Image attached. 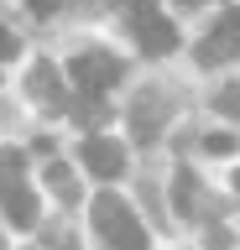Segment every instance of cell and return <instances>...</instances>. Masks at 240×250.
Returning <instances> with one entry per match:
<instances>
[{
    "instance_id": "6da1fadb",
    "label": "cell",
    "mask_w": 240,
    "mask_h": 250,
    "mask_svg": "<svg viewBox=\"0 0 240 250\" xmlns=\"http://www.w3.org/2000/svg\"><path fill=\"white\" fill-rule=\"evenodd\" d=\"M89 219H94L99 240H105L110 250H146V229H141V219L131 214V203H126V198L99 193L94 208H89Z\"/></svg>"
},
{
    "instance_id": "7a4b0ae2",
    "label": "cell",
    "mask_w": 240,
    "mask_h": 250,
    "mask_svg": "<svg viewBox=\"0 0 240 250\" xmlns=\"http://www.w3.org/2000/svg\"><path fill=\"white\" fill-rule=\"evenodd\" d=\"M68 73H73V83H79L84 94H99L110 89V83H120V58H110V52H79V58L68 62Z\"/></svg>"
},
{
    "instance_id": "3957f363",
    "label": "cell",
    "mask_w": 240,
    "mask_h": 250,
    "mask_svg": "<svg viewBox=\"0 0 240 250\" xmlns=\"http://www.w3.org/2000/svg\"><path fill=\"white\" fill-rule=\"evenodd\" d=\"M235 58H240V11H230L219 26L198 42V62H204V68H219V62H235Z\"/></svg>"
},
{
    "instance_id": "277c9868",
    "label": "cell",
    "mask_w": 240,
    "mask_h": 250,
    "mask_svg": "<svg viewBox=\"0 0 240 250\" xmlns=\"http://www.w3.org/2000/svg\"><path fill=\"white\" fill-rule=\"evenodd\" d=\"M79 156H84V167L94 172L99 183H110V177H120V172H126V151H120L110 136H89V141L79 146Z\"/></svg>"
},
{
    "instance_id": "5b68a950",
    "label": "cell",
    "mask_w": 240,
    "mask_h": 250,
    "mask_svg": "<svg viewBox=\"0 0 240 250\" xmlns=\"http://www.w3.org/2000/svg\"><path fill=\"white\" fill-rule=\"evenodd\" d=\"M131 26H136V42H141V52H146V58H167V52L177 47V31H173V21H167V16H157V11L136 16Z\"/></svg>"
},
{
    "instance_id": "8992f818",
    "label": "cell",
    "mask_w": 240,
    "mask_h": 250,
    "mask_svg": "<svg viewBox=\"0 0 240 250\" xmlns=\"http://www.w3.org/2000/svg\"><path fill=\"white\" fill-rule=\"evenodd\" d=\"M0 208H5V219L16 229H32L37 224V198H32V188L21 177H0Z\"/></svg>"
},
{
    "instance_id": "52a82bcc",
    "label": "cell",
    "mask_w": 240,
    "mask_h": 250,
    "mask_svg": "<svg viewBox=\"0 0 240 250\" xmlns=\"http://www.w3.org/2000/svg\"><path fill=\"white\" fill-rule=\"evenodd\" d=\"M32 94H37V104L68 109V94H63V83H58V68H52V62H37L32 68Z\"/></svg>"
},
{
    "instance_id": "ba28073f",
    "label": "cell",
    "mask_w": 240,
    "mask_h": 250,
    "mask_svg": "<svg viewBox=\"0 0 240 250\" xmlns=\"http://www.w3.org/2000/svg\"><path fill=\"white\" fill-rule=\"evenodd\" d=\"M47 188H52L63 203H79V183L68 177V167H63V162H52V167H47Z\"/></svg>"
},
{
    "instance_id": "9c48e42d",
    "label": "cell",
    "mask_w": 240,
    "mask_h": 250,
    "mask_svg": "<svg viewBox=\"0 0 240 250\" xmlns=\"http://www.w3.org/2000/svg\"><path fill=\"white\" fill-rule=\"evenodd\" d=\"M68 109H73L84 125H99V120H105V104H99V94H89V99H79V104L68 99Z\"/></svg>"
},
{
    "instance_id": "30bf717a",
    "label": "cell",
    "mask_w": 240,
    "mask_h": 250,
    "mask_svg": "<svg viewBox=\"0 0 240 250\" xmlns=\"http://www.w3.org/2000/svg\"><path fill=\"white\" fill-rule=\"evenodd\" d=\"M214 109L230 115V120H240V83H224V89L214 94Z\"/></svg>"
},
{
    "instance_id": "8fae6325",
    "label": "cell",
    "mask_w": 240,
    "mask_h": 250,
    "mask_svg": "<svg viewBox=\"0 0 240 250\" xmlns=\"http://www.w3.org/2000/svg\"><path fill=\"white\" fill-rule=\"evenodd\" d=\"M173 198H177V214H188V208H193L198 188H193V177H188V172H177V188H173Z\"/></svg>"
},
{
    "instance_id": "7c38bea8",
    "label": "cell",
    "mask_w": 240,
    "mask_h": 250,
    "mask_svg": "<svg viewBox=\"0 0 240 250\" xmlns=\"http://www.w3.org/2000/svg\"><path fill=\"white\" fill-rule=\"evenodd\" d=\"M235 146H240L235 130H224V136H209V141H204V151H209V156H230Z\"/></svg>"
},
{
    "instance_id": "4fadbf2b",
    "label": "cell",
    "mask_w": 240,
    "mask_h": 250,
    "mask_svg": "<svg viewBox=\"0 0 240 250\" xmlns=\"http://www.w3.org/2000/svg\"><path fill=\"white\" fill-rule=\"evenodd\" d=\"M21 162H26V156H21L16 146H5V151H0V177H21Z\"/></svg>"
},
{
    "instance_id": "5bb4252c",
    "label": "cell",
    "mask_w": 240,
    "mask_h": 250,
    "mask_svg": "<svg viewBox=\"0 0 240 250\" xmlns=\"http://www.w3.org/2000/svg\"><path fill=\"white\" fill-rule=\"evenodd\" d=\"M115 5H126L131 16H146V11H152V0H115Z\"/></svg>"
},
{
    "instance_id": "9a60e30c",
    "label": "cell",
    "mask_w": 240,
    "mask_h": 250,
    "mask_svg": "<svg viewBox=\"0 0 240 250\" xmlns=\"http://www.w3.org/2000/svg\"><path fill=\"white\" fill-rule=\"evenodd\" d=\"M16 52V42H11V31H0V58H11Z\"/></svg>"
},
{
    "instance_id": "2e32d148",
    "label": "cell",
    "mask_w": 240,
    "mask_h": 250,
    "mask_svg": "<svg viewBox=\"0 0 240 250\" xmlns=\"http://www.w3.org/2000/svg\"><path fill=\"white\" fill-rule=\"evenodd\" d=\"M235 188H240V172H235Z\"/></svg>"
},
{
    "instance_id": "e0dca14e",
    "label": "cell",
    "mask_w": 240,
    "mask_h": 250,
    "mask_svg": "<svg viewBox=\"0 0 240 250\" xmlns=\"http://www.w3.org/2000/svg\"><path fill=\"white\" fill-rule=\"evenodd\" d=\"M183 5H193V0H183Z\"/></svg>"
},
{
    "instance_id": "ac0fdd59",
    "label": "cell",
    "mask_w": 240,
    "mask_h": 250,
    "mask_svg": "<svg viewBox=\"0 0 240 250\" xmlns=\"http://www.w3.org/2000/svg\"><path fill=\"white\" fill-rule=\"evenodd\" d=\"M0 250H5V245H0Z\"/></svg>"
}]
</instances>
